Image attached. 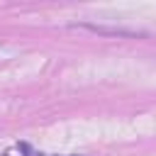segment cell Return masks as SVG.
Listing matches in <instances>:
<instances>
[{"mask_svg":"<svg viewBox=\"0 0 156 156\" xmlns=\"http://www.w3.org/2000/svg\"><path fill=\"white\" fill-rule=\"evenodd\" d=\"M73 27H83V29H90L95 34H112V37H144V32H132V29H119V27H102V24H93V22H78Z\"/></svg>","mask_w":156,"mask_h":156,"instance_id":"cell-1","label":"cell"},{"mask_svg":"<svg viewBox=\"0 0 156 156\" xmlns=\"http://www.w3.org/2000/svg\"><path fill=\"white\" fill-rule=\"evenodd\" d=\"M20 151L24 156H58V154H41V151H34L29 144H20ZM66 156H78V154H66Z\"/></svg>","mask_w":156,"mask_h":156,"instance_id":"cell-2","label":"cell"}]
</instances>
